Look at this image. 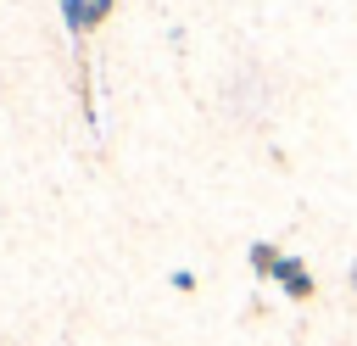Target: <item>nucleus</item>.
I'll return each instance as SVG.
<instances>
[{
  "instance_id": "1",
  "label": "nucleus",
  "mask_w": 357,
  "mask_h": 346,
  "mask_svg": "<svg viewBox=\"0 0 357 346\" xmlns=\"http://www.w3.org/2000/svg\"><path fill=\"white\" fill-rule=\"evenodd\" d=\"M273 279H279V290H284L290 301H312V296H318V279L307 273V262H301V257H284Z\"/></svg>"
},
{
  "instance_id": "2",
  "label": "nucleus",
  "mask_w": 357,
  "mask_h": 346,
  "mask_svg": "<svg viewBox=\"0 0 357 346\" xmlns=\"http://www.w3.org/2000/svg\"><path fill=\"white\" fill-rule=\"evenodd\" d=\"M279 262H284V251H279L273 240H251V246H245V268H251L257 279H273Z\"/></svg>"
},
{
  "instance_id": "3",
  "label": "nucleus",
  "mask_w": 357,
  "mask_h": 346,
  "mask_svg": "<svg viewBox=\"0 0 357 346\" xmlns=\"http://www.w3.org/2000/svg\"><path fill=\"white\" fill-rule=\"evenodd\" d=\"M61 22H67L73 39H89V33H95V28H89V0H61Z\"/></svg>"
},
{
  "instance_id": "4",
  "label": "nucleus",
  "mask_w": 357,
  "mask_h": 346,
  "mask_svg": "<svg viewBox=\"0 0 357 346\" xmlns=\"http://www.w3.org/2000/svg\"><path fill=\"white\" fill-rule=\"evenodd\" d=\"M167 285H173L178 296H195V285H201V279H195L190 268H173V273H167Z\"/></svg>"
},
{
  "instance_id": "5",
  "label": "nucleus",
  "mask_w": 357,
  "mask_h": 346,
  "mask_svg": "<svg viewBox=\"0 0 357 346\" xmlns=\"http://www.w3.org/2000/svg\"><path fill=\"white\" fill-rule=\"evenodd\" d=\"M351 296H357V262H351Z\"/></svg>"
}]
</instances>
